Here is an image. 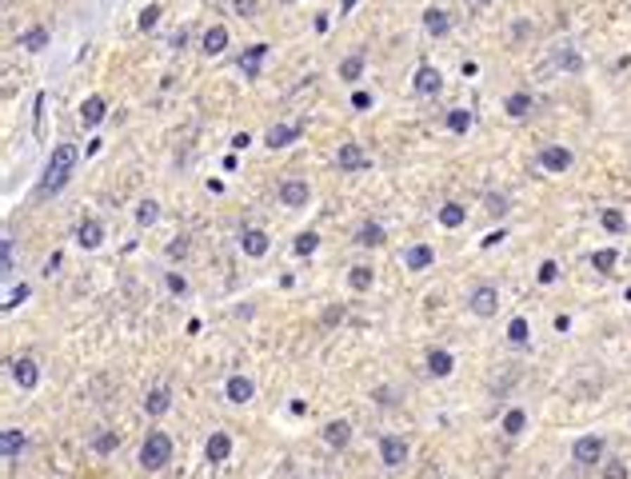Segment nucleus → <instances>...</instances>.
<instances>
[{
  "mask_svg": "<svg viewBox=\"0 0 631 479\" xmlns=\"http://www.w3.org/2000/svg\"><path fill=\"white\" fill-rule=\"evenodd\" d=\"M168 459H172V440H168L164 431H148V440H144V447H140V464H144V471H160Z\"/></svg>",
  "mask_w": 631,
  "mask_h": 479,
  "instance_id": "obj_2",
  "label": "nucleus"
},
{
  "mask_svg": "<svg viewBox=\"0 0 631 479\" xmlns=\"http://www.w3.org/2000/svg\"><path fill=\"white\" fill-rule=\"evenodd\" d=\"M452 368H456V359H452V352H444V347H435L432 356H428V371H432V376H440V380H444V376H452Z\"/></svg>",
  "mask_w": 631,
  "mask_h": 479,
  "instance_id": "obj_26",
  "label": "nucleus"
},
{
  "mask_svg": "<svg viewBox=\"0 0 631 479\" xmlns=\"http://www.w3.org/2000/svg\"><path fill=\"white\" fill-rule=\"evenodd\" d=\"M348 283H352L356 292H368V288H371V268H364V264H356V268L348 272Z\"/></svg>",
  "mask_w": 631,
  "mask_h": 479,
  "instance_id": "obj_33",
  "label": "nucleus"
},
{
  "mask_svg": "<svg viewBox=\"0 0 631 479\" xmlns=\"http://www.w3.org/2000/svg\"><path fill=\"white\" fill-rule=\"evenodd\" d=\"M104 112H108L104 96H88L84 104H80V124H84V128H96V124L104 120Z\"/></svg>",
  "mask_w": 631,
  "mask_h": 479,
  "instance_id": "obj_17",
  "label": "nucleus"
},
{
  "mask_svg": "<svg viewBox=\"0 0 631 479\" xmlns=\"http://www.w3.org/2000/svg\"><path fill=\"white\" fill-rule=\"evenodd\" d=\"M440 88H444V76H440V68L423 64L420 72H416V92H420V96H435Z\"/></svg>",
  "mask_w": 631,
  "mask_h": 479,
  "instance_id": "obj_13",
  "label": "nucleus"
},
{
  "mask_svg": "<svg viewBox=\"0 0 631 479\" xmlns=\"http://www.w3.org/2000/svg\"><path fill=\"white\" fill-rule=\"evenodd\" d=\"M16 44H20V49L25 52H44L49 49V28H25V32H20V37H16Z\"/></svg>",
  "mask_w": 631,
  "mask_h": 479,
  "instance_id": "obj_19",
  "label": "nucleus"
},
{
  "mask_svg": "<svg viewBox=\"0 0 631 479\" xmlns=\"http://www.w3.org/2000/svg\"><path fill=\"white\" fill-rule=\"evenodd\" d=\"M76 244L88 248V252L100 248V244H104V228H100L96 220H80V228H76Z\"/></svg>",
  "mask_w": 631,
  "mask_h": 479,
  "instance_id": "obj_16",
  "label": "nucleus"
},
{
  "mask_svg": "<svg viewBox=\"0 0 631 479\" xmlns=\"http://www.w3.org/2000/svg\"><path fill=\"white\" fill-rule=\"evenodd\" d=\"M168 407H172V395L164 392V388H152L148 400H144V411H148V416H164Z\"/></svg>",
  "mask_w": 631,
  "mask_h": 479,
  "instance_id": "obj_27",
  "label": "nucleus"
},
{
  "mask_svg": "<svg viewBox=\"0 0 631 479\" xmlns=\"http://www.w3.org/2000/svg\"><path fill=\"white\" fill-rule=\"evenodd\" d=\"M236 8L240 13H256V0H236Z\"/></svg>",
  "mask_w": 631,
  "mask_h": 479,
  "instance_id": "obj_52",
  "label": "nucleus"
},
{
  "mask_svg": "<svg viewBox=\"0 0 631 479\" xmlns=\"http://www.w3.org/2000/svg\"><path fill=\"white\" fill-rule=\"evenodd\" d=\"M599 220H604V228H607V232H616V236L623 232V228H627V220H623V212H619V208H607L604 216H599Z\"/></svg>",
  "mask_w": 631,
  "mask_h": 479,
  "instance_id": "obj_37",
  "label": "nucleus"
},
{
  "mask_svg": "<svg viewBox=\"0 0 631 479\" xmlns=\"http://www.w3.org/2000/svg\"><path fill=\"white\" fill-rule=\"evenodd\" d=\"M184 44H188V32H184V28H180V32H176V37H172V49H184Z\"/></svg>",
  "mask_w": 631,
  "mask_h": 479,
  "instance_id": "obj_53",
  "label": "nucleus"
},
{
  "mask_svg": "<svg viewBox=\"0 0 631 479\" xmlns=\"http://www.w3.org/2000/svg\"><path fill=\"white\" fill-rule=\"evenodd\" d=\"M480 4H487V0H480Z\"/></svg>",
  "mask_w": 631,
  "mask_h": 479,
  "instance_id": "obj_55",
  "label": "nucleus"
},
{
  "mask_svg": "<svg viewBox=\"0 0 631 479\" xmlns=\"http://www.w3.org/2000/svg\"><path fill=\"white\" fill-rule=\"evenodd\" d=\"M156 20H160V4H148V8L140 13V28L148 32V28H156Z\"/></svg>",
  "mask_w": 631,
  "mask_h": 479,
  "instance_id": "obj_41",
  "label": "nucleus"
},
{
  "mask_svg": "<svg viewBox=\"0 0 631 479\" xmlns=\"http://www.w3.org/2000/svg\"><path fill=\"white\" fill-rule=\"evenodd\" d=\"M224 49H228V28L212 25L208 32H204V52H208V56H220Z\"/></svg>",
  "mask_w": 631,
  "mask_h": 479,
  "instance_id": "obj_24",
  "label": "nucleus"
},
{
  "mask_svg": "<svg viewBox=\"0 0 631 479\" xmlns=\"http://www.w3.org/2000/svg\"><path fill=\"white\" fill-rule=\"evenodd\" d=\"M340 168H344V172H359V168H368L371 160H368V152H364V148L359 144H340Z\"/></svg>",
  "mask_w": 631,
  "mask_h": 479,
  "instance_id": "obj_10",
  "label": "nucleus"
},
{
  "mask_svg": "<svg viewBox=\"0 0 631 479\" xmlns=\"http://www.w3.org/2000/svg\"><path fill=\"white\" fill-rule=\"evenodd\" d=\"M384 240H388V236H384V228H380V224H371V220L359 224V232H356V244H359V248H380Z\"/></svg>",
  "mask_w": 631,
  "mask_h": 479,
  "instance_id": "obj_25",
  "label": "nucleus"
},
{
  "mask_svg": "<svg viewBox=\"0 0 631 479\" xmlns=\"http://www.w3.org/2000/svg\"><path fill=\"white\" fill-rule=\"evenodd\" d=\"M556 64H559V68H568V72H580L583 56H580V52H571V49H563V52H556Z\"/></svg>",
  "mask_w": 631,
  "mask_h": 479,
  "instance_id": "obj_36",
  "label": "nucleus"
},
{
  "mask_svg": "<svg viewBox=\"0 0 631 479\" xmlns=\"http://www.w3.org/2000/svg\"><path fill=\"white\" fill-rule=\"evenodd\" d=\"M13 272V236L4 232V276Z\"/></svg>",
  "mask_w": 631,
  "mask_h": 479,
  "instance_id": "obj_47",
  "label": "nucleus"
},
{
  "mask_svg": "<svg viewBox=\"0 0 631 479\" xmlns=\"http://www.w3.org/2000/svg\"><path fill=\"white\" fill-rule=\"evenodd\" d=\"M523 428H528V411H523V407H511L508 416H504V435H520Z\"/></svg>",
  "mask_w": 631,
  "mask_h": 479,
  "instance_id": "obj_29",
  "label": "nucleus"
},
{
  "mask_svg": "<svg viewBox=\"0 0 631 479\" xmlns=\"http://www.w3.org/2000/svg\"><path fill=\"white\" fill-rule=\"evenodd\" d=\"M32 128H37V136H44V92L37 96V124Z\"/></svg>",
  "mask_w": 631,
  "mask_h": 479,
  "instance_id": "obj_46",
  "label": "nucleus"
},
{
  "mask_svg": "<svg viewBox=\"0 0 631 479\" xmlns=\"http://www.w3.org/2000/svg\"><path fill=\"white\" fill-rule=\"evenodd\" d=\"M528 336H532L528 319H523V316H516V319L508 324V340H511V344H528Z\"/></svg>",
  "mask_w": 631,
  "mask_h": 479,
  "instance_id": "obj_34",
  "label": "nucleus"
},
{
  "mask_svg": "<svg viewBox=\"0 0 631 479\" xmlns=\"http://www.w3.org/2000/svg\"><path fill=\"white\" fill-rule=\"evenodd\" d=\"M571 160H575V156H571L568 148L552 144V148H544V152H540V168H544V172H568Z\"/></svg>",
  "mask_w": 631,
  "mask_h": 479,
  "instance_id": "obj_6",
  "label": "nucleus"
},
{
  "mask_svg": "<svg viewBox=\"0 0 631 479\" xmlns=\"http://www.w3.org/2000/svg\"><path fill=\"white\" fill-rule=\"evenodd\" d=\"M487 212H492V216H504V212H508V196H487Z\"/></svg>",
  "mask_w": 631,
  "mask_h": 479,
  "instance_id": "obj_44",
  "label": "nucleus"
},
{
  "mask_svg": "<svg viewBox=\"0 0 631 479\" xmlns=\"http://www.w3.org/2000/svg\"><path fill=\"white\" fill-rule=\"evenodd\" d=\"M468 307L476 312V316H495L499 312V292H495L492 283H480V288H471V295H468Z\"/></svg>",
  "mask_w": 631,
  "mask_h": 479,
  "instance_id": "obj_3",
  "label": "nucleus"
},
{
  "mask_svg": "<svg viewBox=\"0 0 631 479\" xmlns=\"http://www.w3.org/2000/svg\"><path fill=\"white\" fill-rule=\"evenodd\" d=\"M168 292H176V295L188 292V280L180 276V272H168Z\"/></svg>",
  "mask_w": 631,
  "mask_h": 479,
  "instance_id": "obj_43",
  "label": "nucleus"
},
{
  "mask_svg": "<svg viewBox=\"0 0 631 479\" xmlns=\"http://www.w3.org/2000/svg\"><path fill=\"white\" fill-rule=\"evenodd\" d=\"M264 56H268V44H252V49L240 56V72H244L248 80H256V76H260V60H264Z\"/></svg>",
  "mask_w": 631,
  "mask_h": 479,
  "instance_id": "obj_18",
  "label": "nucleus"
},
{
  "mask_svg": "<svg viewBox=\"0 0 631 479\" xmlns=\"http://www.w3.org/2000/svg\"><path fill=\"white\" fill-rule=\"evenodd\" d=\"M204 455H208V464H224L232 455V435L228 431H212L208 443H204Z\"/></svg>",
  "mask_w": 631,
  "mask_h": 479,
  "instance_id": "obj_8",
  "label": "nucleus"
},
{
  "mask_svg": "<svg viewBox=\"0 0 631 479\" xmlns=\"http://www.w3.org/2000/svg\"><path fill=\"white\" fill-rule=\"evenodd\" d=\"M324 440L332 443V447H348V440H352V423H348V419H332V423L324 428Z\"/></svg>",
  "mask_w": 631,
  "mask_h": 479,
  "instance_id": "obj_22",
  "label": "nucleus"
},
{
  "mask_svg": "<svg viewBox=\"0 0 631 479\" xmlns=\"http://www.w3.org/2000/svg\"><path fill=\"white\" fill-rule=\"evenodd\" d=\"M535 276H540V283H556L559 280V264H556V260H544Z\"/></svg>",
  "mask_w": 631,
  "mask_h": 479,
  "instance_id": "obj_40",
  "label": "nucleus"
},
{
  "mask_svg": "<svg viewBox=\"0 0 631 479\" xmlns=\"http://www.w3.org/2000/svg\"><path fill=\"white\" fill-rule=\"evenodd\" d=\"M224 392H228V400H232V404H248V400L256 395V383L248 380V376H232Z\"/></svg>",
  "mask_w": 631,
  "mask_h": 479,
  "instance_id": "obj_20",
  "label": "nucleus"
},
{
  "mask_svg": "<svg viewBox=\"0 0 631 479\" xmlns=\"http://www.w3.org/2000/svg\"><path fill=\"white\" fill-rule=\"evenodd\" d=\"M13 380L25 388V392H32L40 383V368H37V359L32 356H20V359H13Z\"/></svg>",
  "mask_w": 631,
  "mask_h": 479,
  "instance_id": "obj_5",
  "label": "nucleus"
},
{
  "mask_svg": "<svg viewBox=\"0 0 631 479\" xmlns=\"http://www.w3.org/2000/svg\"><path fill=\"white\" fill-rule=\"evenodd\" d=\"M464 220H468V208H464V204H444V208H440V224H444V228H459Z\"/></svg>",
  "mask_w": 631,
  "mask_h": 479,
  "instance_id": "obj_28",
  "label": "nucleus"
},
{
  "mask_svg": "<svg viewBox=\"0 0 631 479\" xmlns=\"http://www.w3.org/2000/svg\"><path fill=\"white\" fill-rule=\"evenodd\" d=\"M248 144H252V136H248V132H236L232 136V148H248Z\"/></svg>",
  "mask_w": 631,
  "mask_h": 479,
  "instance_id": "obj_51",
  "label": "nucleus"
},
{
  "mask_svg": "<svg viewBox=\"0 0 631 479\" xmlns=\"http://www.w3.org/2000/svg\"><path fill=\"white\" fill-rule=\"evenodd\" d=\"M300 132H304V124H272L264 140H268V148H284L292 140H300Z\"/></svg>",
  "mask_w": 631,
  "mask_h": 479,
  "instance_id": "obj_14",
  "label": "nucleus"
},
{
  "mask_svg": "<svg viewBox=\"0 0 631 479\" xmlns=\"http://www.w3.org/2000/svg\"><path fill=\"white\" fill-rule=\"evenodd\" d=\"M184 252H188V244H184V240H176V244H168V256H172V260H180V256H184Z\"/></svg>",
  "mask_w": 631,
  "mask_h": 479,
  "instance_id": "obj_50",
  "label": "nucleus"
},
{
  "mask_svg": "<svg viewBox=\"0 0 631 479\" xmlns=\"http://www.w3.org/2000/svg\"><path fill=\"white\" fill-rule=\"evenodd\" d=\"M28 300V283H20V288H13V292H8V304H4V312H13L16 304H25Z\"/></svg>",
  "mask_w": 631,
  "mask_h": 479,
  "instance_id": "obj_42",
  "label": "nucleus"
},
{
  "mask_svg": "<svg viewBox=\"0 0 631 479\" xmlns=\"http://www.w3.org/2000/svg\"><path fill=\"white\" fill-rule=\"evenodd\" d=\"M423 28H428L432 37H447V32H452V20H447L444 8H428V13H423Z\"/></svg>",
  "mask_w": 631,
  "mask_h": 479,
  "instance_id": "obj_21",
  "label": "nucleus"
},
{
  "mask_svg": "<svg viewBox=\"0 0 631 479\" xmlns=\"http://www.w3.org/2000/svg\"><path fill=\"white\" fill-rule=\"evenodd\" d=\"M447 128L464 136V132L471 128V112H468V108H452V112H447Z\"/></svg>",
  "mask_w": 631,
  "mask_h": 479,
  "instance_id": "obj_32",
  "label": "nucleus"
},
{
  "mask_svg": "<svg viewBox=\"0 0 631 479\" xmlns=\"http://www.w3.org/2000/svg\"><path fill=\"white\" fill-rule=\"evenodd\" d=\"M0 452H4L8 464H16L20 452H25V431H20V428H4V431H0Z\"/></svg>",
  "mask_w": 631,
  "mask_h": 479,
  "instance_id": "obj_12",
  "label": "nucleus"
},
{
  "mask_svg": "<svg viewBox=\"0 0 631 479\" xmlns=\"http://www.w3.org/2000/svg\"><path fill=\"white\" fill-rule=\"evenodd\" d=\"M356 4H359V0H340V13H352Z\"/></svg>",
  "mask_w": 631,
  "mask_h": 479,
  "instance_id": "obj_54",
  "label": "nucleus"
},
{
  "mask_svg": "<svg viewBox=\"0 0 631 479\" xmlns=\"http://www.w3.org/2000/svg\"><path fill=\"white\" fill-rule=\"evenodd\" d=\"M499 240H508V236H504V228H499V232H487V236H483V248H495Z\"/></svg>",
  "mask_w": 631,
  "mask_h": 479,
  "instance_id": "obj_49",
  "label": "nucleus"
},
{
  "mask_svg": "<svg viewBox=\"0 0 631 479\" xmlns=\"http://www.w3.org/2000/svg\"><path fill=\"white\" fill-rule=\"evenodd\" d=\"M616 264H619V252H616V248H599V252L592 256V268H595V272H604V276L616 268Z\"/></svg>",
  "mask_w": 631,
  "mask_h": 479,
  "instance_id": "obj_30",
  "label": "nucleus"
},
{
  "mask_svg": "<svg viewBox=\"0 0 631 479\" xmlns=\"http://www.w3.org/2000/svg\"><path fill=\"white\" fill-rule=\"evenodd\" d=\"M359 72H364V56H359V52H352L348 60H340V80H359Z\"/></svg>",
  "mask_w": 631,
  "mask_h": 479,
  "instance_id": "obj_31",
  "label": "nucleus"
},
{
  "mask_svg": "<svg viewBox=\"0 0 631 479\" xmlns=\"http://www.w3.org/2000/svg\"><path fill=\"white\" fill-rule=\"evenodd\" d=\"M316 248H320V236H316V232H300L296 236V252H300V256H312Z\"/></svg>",
  "mask_w": 631,
  "mask_h": 479,
  "instance_id": "obj_38",
  "label": "nucleus"
},
{
  "mask_svg": "<svg viewBox=\"0 0 631 479\" xmlns=\"http://www.w3.org/2000/svg\"><path fill=\"white\" fill-rule=\"evenodd\" d=\"M380 459H384V467H404V459H408V440H404V435H384V440H380Z\"/></svg>",
  "mask_w": 631,
  "mask_h": 479,
  "instance_id": "obj_4",
  "label": "nucleus"
},
{
  "mask_svg": "<svg viewBox=\"0 0 631 479\" xmlns=\"http://www.w3.org/2000/svg\"><path fill=\"white\" fill-rule=\"evenodd\" d=\"M432 264H435V248H428V244H412L404 252V268L408 272H423V268H432Z\"/></svg>",
  "mask_w": 631,
  "mask_h": 479,
  "instance_id": "obj_9",
  "label": "nucleus"
},
{
  "mask_svg": "<svg viewBox=\"0 0 631 479\" xmlns=\"http://www.w3.org/2000/svg\"><path fill=\"white\" fill-rule=\"evenodd\" d=\"M76 160H80L76 144H56V148H52L49 164H44V180H40V196H56V192L68 184V176H72Z\"/></svg>",
  "mask_w": 631,
  "mask_h": 479,
  "instance_id": "obj_1",
  "label": "nucleus"
},
{
  "mask_svg": "<svg viewBox=\"0 0 631 479\" xmlns=\"http://www.w3.org/2000/svg\"><path fill=\"white\" fill-rule=\"evenodd\" d=\"M532 108H535L532 92H511V96H508V104H504V112H508V116H516V120H523V116H528Z\"/></svg>",
  "mask_w": 631,
  "mask_h": 479,
  "instance_id": "obj_23",
  "label": "nucleus"
},
{
  "mask_svg": "<svg viewBox=\"0 0 631 479\" xmlns=\"http://www.w3.org/2000/svg\"><path fill=\"white\" fill-rule=\"evenodd\" d=\"M604 479H627V464H607Z\"/></svg>",
  "mask_w": 631,
  "mask_h": 479,
  "instance_id": "obj_45",
  "label": "nucleus"
},
{
  "mask_svg": "<svg viewBox=\"0 0 631 479\" xmlns=\"http://www.w3.org/2000/svg\"><path fill=\"white\" fill-rule=\"evenodd\" d=\"M280 204L284 208H304L308 204V184L304 180H284L280 184Z\"/></svg>",
  "mask_w": 631,
  "mask_h": 479,
  "instance_id": "obj_11",
  "label": "nucleus"
},
{
  "mask_svg": "<svg viewBox=\"0 0 631 479\" xmlns=\"http://www.w3.org/2000/svg\"><path fill=\"white\" fill-rule=\"evenodd\" d=\"M116 443H120V435H116V431H104V435H96L92 447H96L100 455H108V452H116Z\"/></svg>",
  "mask_w": 631,
  "mask_h": 479,
  "instance_id": "obj_39",
  "label": "nucleus"
},
{
  "mask_svg": "<svg viewBox=\"0 0 631 479\" xmlns=\"http://www.w3.org/2000/svg\"><path fill=\"white\" fill-rule=\"evenodd\" d=\"M156 216H160V204H156V200H144V204L136 208V224H140V228L156 224Z\"/></svg>",
  "mask_w": 631,
  "mask_h": 479,
  "instance_id": "obj_35",
  "label": "nucleus"
},
{
  "mask_svg": "<svg viewBox=\"0 0 631 479\" xmlns=\"http://www.w3.org/2000/svg\"><path fill=\"white\" fill-rule=\"evenodd\" d=\"M240 248H244V256H268V236L260 232V228H244L240 232Z\"/></svg>",
  "mask_w": 631,
  "mask_h": 479,
  "instance_id": "obj_15",
  "label": "nucleus"
},
{
  "mask_svg": "<svg viewBox=\"0 0 631 479\" xmlns=\"http://www.w3.org/2000/svg\"><path fill=\"white\" fill-rule=\"evenodd\" d=\"M571 455H575V464H599V455H604V440H599V435H580L575 447H571Z\"/></svg>",
  "mask_w": 631,
  "mask_h": 479,
  "instance_id": "obj_7",
  "label": "nucleus"
},
{
  "mask_svg": "<svg viewBox=\"0 0 631 479\" xmlns=\"http://www.w3.org/2000/svg\"><path fill=\"white\" fill-rule=\"evenodd\" d=\"M352 108H359V112L371 108V96H368V92H352Z\"/></svg>",
  "mask_w": 631,
  "mask_h": 479,
  "instance_id": "obj_48",
  "label": "nucleus"
}]
</instances>
